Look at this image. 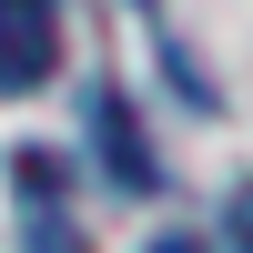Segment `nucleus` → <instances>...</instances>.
I'll return each mask as SVG.
<instances>
[{"label":"nucleus","instance_id":"nucleus-1","mask_svg":"<svg viewBox=\"0 0 253 253\" xmlns=\"http://www.w3.org/2000/svg\"><path fill=\"white\" fill-rule=\"evenodd\" d=\"M61 71V0H0V91H41Z\"/></svg>","mask_w":253,"mask_h":253},{"label":"nucleus","instance_id":"nucleus-2","mask_svg":"<svg viewBox=\"0 0 253 253\" xmlns=\"http://www.w3.org/2000/svg\"><path fill=\"white\" fill-rule=\"evenodd\" d=\"M91 152L112 162L122 193H152V182H162V162H152V142H142V122H132L122 91H91Z\"/></svg>","mask_w":253,"mask_h":253},{"label":"nucleus","instance_id":"nucleus-3","mask_svg":"<svg viewBox=\"0 0 253 253\" xmlns=\"http://www.w3.org/2000/svg\"><path fill=\"white\" fill-rule=\"evenodd\" d=\"M223 223H233V243L253 253V182H243V193H233V203H223Z\"/></svg>","mask_w":253,"mask_h":253},{"label":"nucleus","instance_id":"nucleus-4","mask_svg":"<svg viewBox=\"0 0 253 253\" xmlns=\"http://www.w3.org/2000/svg\"><path fill=\"white\" fill-rule=\"evenodd\" d=\"M142 253H203V233H162V243H142Z\"/></svg>","mask_w":253,"mask_h":253}]
</instances>
